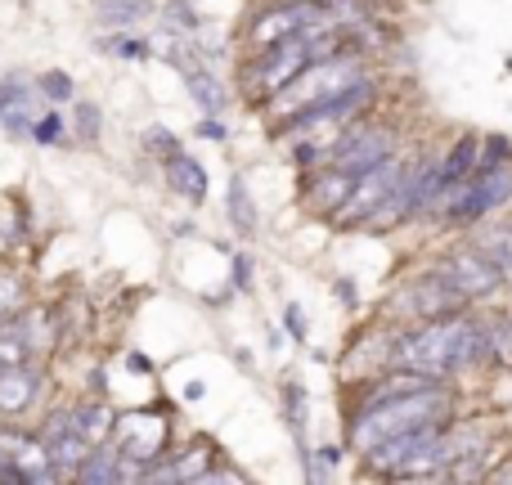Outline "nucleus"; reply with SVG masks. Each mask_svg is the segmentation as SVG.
I'll return each mask as SVG.
<instances>
[{
  "mask_svg": "<svg viewBox=\"0 0 512 485\" xmlns=\"http://www.w3.org/2000/svg\"><path fill=\"white\" fill-rule=\"evenodd\" d=\"M490 360L486 346V319L477 315H441L423 319L418 328L391 337V369H418L427 378H450V373H468Z\"/></svg>",
  "mask_w": 512,
  "mask_h": 485,
  "instance_id": "1",
  "label": "nucleus"
},
{
  "mask_svg": "<svg viewBox=\"0 0 512 485\" xmlns=\"http://www.w3.org/2000/svg\"><path fill=\"white\" fill-rule=\"evenodd\" d=\"M450 418H454V391L441 387V382L423 387V391L391 396V400H373L351 423V450L369 454V450H378L382 441H391V436L418 432V427H432V423H450Z\"/></svg>",
  "mask_w": 512,
  "mask_h": 485,
  "instance_id": "2",
  "label": "nucleus"
},
{
  "mask_svg": "<svg viewBox=\"0 0 512 485\" xmlns=\"http://www.w3.org/2000/svg\"><path fill=\"white\" fill-rule=\"evenodd\" d=\"M360 77H364L360 54H333V59H315L306 72H297L274 99H279V113L292 117V113H301V108L319 104V99L337 95V90L355 86Z\"/></svg>",
  "mask_w": 512,
  "mask_h": 485,
  "instance_id": "3",
  "label": "nucleus"
},
{
  "mask_svg": "<svg viewBox=\"0 0 512 485\" xmlns=\"http://www.w3.org/2000/svg\"><path fill=\"white\" fill-rule=\"evenodd\" d=\"M512 198V162H499V167H477V176H468L441 207L445 225H477L486 221L490 212H499Z\"/></svg>",
  "mask_w": 512,
  "mask_h": 485,
  "instance_id": "4",
  "label": "nucleus"
},
{
  "mask_svg": "<svg viewBox=\"0 0 512 485\" xmlns=\"http://www.w3.org/2000/svg\"><path fill=\"white\" fill-rule=\"evenodd\" d=\"M310 63L315 59H310L306 36H288V41L261 50L248 68H243V95H248V104H270L297 72L310 68Z\"/></svg>",
  "mask_w": 512,
  "mask_h": 485,
  "instance_id": "5",
  "label": "nucleus"
},
{
  "mask_svg": "<svg viewBox=\"0 0 512 485\" xmlns=\"http://www.w3.org/2000/svg\"><path fill=\"white\" fill-rule=\"evenodd\" d=\"M405 167L409 162L400 158V153H391V158H382L378 167H369L364 176H355V185H351V198L342 203V212L333 216V225H364L373 212H378L382 203L391 198V189L400 185V176H405Z\"/></svg>",
  "mask_w": 512,
  "mask_h": 485,
  "instance_id": "6",
  "label": "nucleus"
},
{
  "mask_svg": "<svg viewBox=\"0 0 512 485\" xmlns=\"http://www.w3.org/2000/svg\"><path fill=\"white\" fill-rule=\"evenodd\" d=\"M436 270L450 279V288L459 292L463 301H481V297H495L499 288H504V274H499V265L490 261L481 247H459V252H450V256H441L436 261Z\"/></svg>",
  "mask_w": 512,
  "mask_h": 485,
  "instance_id": "7",
  "label": "nucleus"
},
{
  "mask_svg": "<svg viewBox=\"0 0 512 485\" xmlns=\"http://www.w3.org/2000/svg\"><path fill=\"white\" fill-rule=\"evenodd\" d=\"M400 144V135L391 131V126H351V131H342V140H337L333 149V167L346 171V176H364L369 167H378L382 158H391Z\"/></svg>",
  "mask_w": 512,
  "mask_h": 485,
  "instance_id": "8",
  "label": "nucleus"
},
{
  "mask_svg": "<svg viewBox=\"0 0 512 485\" xmlns=\"http://www.w3.org/2000/svg\"><path fill=\"white\" fill-rule=\"evenodd\" d=\"M113 450L122 459L140 463L144 468V481H149V468L162 459L167 450V423L158 414H126L113 423Z\"/></svg>",
  "mask_w": 512,
  "mask_h": 485,
  "instance_id": "9",
  "label": "nucleus"
},
{
  "mask_svg": "<svg viewBox=\"0 0 512 485\" xmlns=\"http://www.w3.org/2000/svg\"><path fill=\"white\" fill-rule=\"evenodd\" d=\"M36 117H41V90H36V77H27V72H9V77L0 81V126H5V135L23 140V135L32 131Z\"/></svg>",
  "mask_w": 512,
  "mask_h": 485,
  "instance_id": "10",
  "label": "nucleus"
},
{
  "mask_svg": "<svg viewBox=\"0 0 512 485\" xmlns=\"http://www.w3.org/2000/svg\"><path fill=\"white\" fill-rule=\"evenodd\" d=\"M400 306L409 310V319H441V315H454V310H463L468 301L459 297V292L450 288V279H445L441 270L423 274V279H414L405 288V297H400Z\"/></svg>",
  "mask_w": 512,
  "mask_h": 485,
  "instance_id": "11",
  "label": "nucleus"
},
{
  "mask_svg": "<svg viewBox=\"0 0 512 485\" xmlns=\"http://www.w3.org/2000/svg\"><path fill=\"white\" fill-rule=\"evenodd\" d=\"M36 436H41V445L50 450V459H54V468H59V477H72V472L86 463V454L95 450L90 441H81V436L72 432L68 409H63V414H50V418H45Z\"/></svg>",
  "mask_w": 512,
  "mask_h": 485,
  "instance_id": "12",
  "label": "nucleus"
},
{
  "mask_svg": "<svg viewBox=\"0 0 512 485\" xmlns=\"http://www.w3.org/2000/svg\"><path fill=\"white\" fill-rule=\"evenodd\" d=\"M351 185H355V176H346V171H337L333 162H324V171H319V176H310L301 203H306V212L328 216V221H333V216L342 212V203L351 198Z\"/></svg>",
  "mask_w": 512,
  "mask_h": 485,
  "instance_id": "13",
  "label": "nucleus"
},
{
  "mask_svg": "<svg viewBox=\"0 0 512 485\" xmlns=\"http://www.w3.org/2000/svg\"><path fill=\"white\" fill-rule=\"evenodd\" d=\"M216 459H221V454H216V445L207 441V436H198V441L189 445V450H180L176 459H158V463H153V468H149V481H162V485L198 481Z\"/></svg>",
  "mask_w": 512,
  "mask_h": 485,
  "instance_id": "14",
  "label": "nucleus"
},
{
  "mask_svg": "<svg viewBox=\"0 0 512 485\" xmlns=\"http://www.w3.org/2000/svg\"><path fill=\"white\" fill-rule=\"evenodd\" d=\"M45 387V373L32 364H14V369H0V414H23L36 405Z\"/></svg>",
  "mask_w": 512,
  "mask_h": 485,
  "instance_id": "15",
  "label": "nucleus"
},
{
  "mask_svg": "<svg viewBox=\"0 0 512 485\" xmlns=\"http://www.w3.org/2000/svg\"><path fill=\"white\" fill-rule=\"evenodd\" d=\"M176 68H180V77H185L189 99H194V104L203 108L207 117H221V108L230 104V95H225L221 77H216L212 68H203V63H198V59H185V54H180V59H176Z\"/></svg>",
  "mask_w": 512,
  "mask_h": 485,
  "instance_id": "16",
  "label": "nucleus"
},
{
  "mask_svg": "<svg viewBox=\"0 0 512 485\" xmlns=\"http://www.w3.org/2000/svg\"><path fill=\"white\" fill-rule=\"evenodd\" d=\"M68 423H72V432H77L81 441H90V445H108V441H113V423H117V414L104 405V400H77V405L68 409Z\"/></svg>",
  "mask_w": 512,
  "mask_h": 485,
  "instance_id": "17",
  "label": "nucleus"
},
{
  "mask_svg": "<svg viewBox=\"0 0 512 485\" xmlns=\"http://www.w3.org/2000/svg\"><path fill=\"white\" fill-rule=\"evenodd\" d=\"M162 167H167V185L176 189V194L185 198V203H203V198H207V171L198 167V162L189 158L185 149L171 153V158L162 162Z\"/></svg>",
  "mask_w": 512,
  "mask_h": 485,
  "instance_id": "18",
  "label": "nucleus"
},
{
  "mask_svg": "<svg viewBox=\"0 0 512 485\" xmlns=\"http://www.w3.org/2000/svg\"><path fill=\"white\" fill-rule=\"evenodd\" d=\"M72 481H81V485H113V481H122V454H117L113 445H95V450L86 454V463L72 472Z\"/></svg>",
  "mask_w": 512,
  "mask_h": 485,
  "instance_id": "19",
  "label": "nucleus"
},
{
  "mask_svg": "<svg viewBox=\"0 0 512 485\" xmlns=\"http://www.w3.org/2000/svg\"><path fill=\"white\" fill-rule=\"evenodd\" d=\"M95 14H99V23L113 27V32H135V27L153 14V0H99Z\"/></svg>",
  "mask_w": 512,
  "mask_h": 485,
  "instance_id": "20",
  "label": "nucleus"
},
{
  "mask_svg": "<svg viewBox=\"0 0 512 485\" xmlns=\"http://www.w3.org/2000/svg\"><path fill=\"white\" fill-rule=\"evenodd\" d=\"M486 346H490V364L512 369V315L486 319Z\"/></svg>",
  "mask_w": 512,
  "mask_h": 485,
  "instance_id": "21",
  "label": "nucleus"
},
{
  "mask_svg": "<svg viewBox=\"0 0 512 485\" xmlns=\"http://www.w3.org/2000/svg\"><path fill=\"white\" fill-rule=\"evenodd\" d=\"M36 90H41V99H50V104H72V99H77V81L59 68H45L41 77H36Z\"/></svg>",
  "mask_w": 512,
  "mask_h": 485,
  "instance_id": "22",
  "label": "nucleus"
},
{
  "mask_svg": "<svg viewBox=\"0 0 512 485\" xmlns=\"http://www.w3.org/2000/svg\"><path fill=\"white\" fill-rule=\"evenodd\" d=\"M477 247L499 265V274H504V279L512 283V225H508V230H490Z\"/></svg>",
  "mask_w": 512,
  "mask_h": 485,
  "instance_id": "23",
  "label": "nucleus"
},
{
  "mask_svg": "<svg viewBox=\"0 0 512 485\" xmlns=\"http://www.w3.org/2000/svg\"><path fill=\"white\" fill-rule=\"evenodd\" d=\"M230 221L239 225V234H256V212L248 203V185H243V180L230 185Z\"/></svg>",
  "mask_w": 512,
  "mask_h": 485,
  "instance_id": "24",
  "label": "nucleus"
},
{
  "mask_svg": "<svg viewBox=\"0 0 512 485\" xmlns=\"http://www.w3.org/2000/svg\"><path fill=\"white\" fill-rule=\"evenodd\" d=\"M162 23H167L171 36H194L198 32V18L185 0H167V5H162Z\"/></svg>",
  "mask_w": 512,
  "mask_h": 485,
  "instance_id": "25",
  "label": "nucleus"
},
{
  "mask_svg": "<svg viewBox=\"0 0 512 485\" xmlns=\"http://www.w3.org/2000/svg\"><path fill=\"white\" fill-rule=\"evenodd\" d=\"M63 131H68V122H63V113H45V117H36L32 122V131H27V140H36V144H59L63 140Z\"/></svg>",
  "mask_w": 512,
  "mask_h": 485,
  "instance_id": "26",
  "label": "nucleus"
},
{
  "mask_svg": "<svg viewBox=\"0 0 512 485\" xmlns=\"http://www.w3.org/2000/svg\"><path fill=\"white\" fill-rule=\"evenodd\" d=\"M72 108H77V135L86 144H95L99 140V122H104V117H99V108L90 104V99H72Z\"/></svg>",
  "mask_w": 512,
  "mask_h": 485,
  "instance_id": "27",
  "label": "nucleus"
},
{
  "mask_svg": "<svg viewBox=\"0 0 512 485\" xmlns=\"http://www.w3.org/2000/svg\"><path fill=\"white\" fill-rule=\"evenodd\" d=\"M283 405H288V418H292V427H297V436L306 432V387H301L297 378L283 387Z\"/></svg>",
  "mask_w": 512,
  "mask_h": 485,
  "instance_id": "28",
  "label": "nucleus"
},
{
  "mask_svg": "<svg viewBox=\"0 0 512 485\" xmlns=\"http://www.w3.org/2000/svg\"><path fill=\"white\" fill-rule=\"evenodd\" d=\"M144 149H149L153 158H162V162H167L171 153H180V140L167 131V126H149V131H144Z\"/></svg>",
  "mask_w": 512,
  "mask_h": 485,
  "instance_id": "29",
  "label": "nucleus"
},
{
  "mask_svg": "<svg viewBox=\"0 0 512 485\" xmlns=\"http://www.w3.org/2000/svg\"><path fill=\"white\" fill-rule=\"evenodd\" d=\"M333 468H337V450H333V445H328V450L306 454V472H310V481H328V477H333Z\"/></svg>",
  "mask_w": 512,
  "mask_h": 485,
  "instance_id": "30",
  "label": "nucleus"
},
{
  "mask_svg": "<svg viewBox=\"0 0 512 485\" xmlns=\"http://www.w3.org/2000/svg\"><path fill=\"white\" fill-rule=\"evenodd\" d=\"M499 162H512V140L490 135V140L481 144V167H499Z\"/></svg>",
  "mask_w": 512,
  "mask_h": 485,
  "instance_id": "31",
  "label": "nucleus"
},
{
  "mask_svg": "<svg viewBox=\"0 0 512 485\" xmlns=\"http://www.w3.org/2000/svg\"><path fill=\"white\" fill-rule=\"evenodd\" d=\"M108 50H113V54H122V59H144V54H149V41H135V36L117 32L113 41H108Z\"/></svg>",
  "mask_w": 512,
  "mask_h": 485,
  "instance_id": "32",
  "label": "nucleus"
},
{
  "mask_svg": "<svg viewBox=\"0 0 512 485\" xmlns=\"http://www.w3.org/2000/svg\"><path fill=\"white\" fill-rule=\"evenodd\" d=\"M283 324H288V333L297 337V342H306V319H301V306H288V310H283Z\"/></svg>",
  "mask_w": 512,
  "mask_h": 485,
  "instance_id": "33",
  "label": "nucleus"
},
{
  "mask_svg": "<svg viewBox=\"0 0 512 485\" xmlns=\"http://www.w3.org/2000/svg\"><path fill=\"white\" fill-rule=\"evenodd\" d=\"M198 135H203V140H225V135H230V131H225V122H221V117H203V122H198Z\"/></svg>",
  "mask_w": 512,
  "mask_h": 485,
  "instance_id": "34",
  "label": "nucleus"
},
{
  "mask_svg": "<svg viewBox=\"0 0 512 485\" xmlns=\"http://www.w3.org/2000/svg\"><path fill=\"white\" fill-rule=\"evenodd\" d=\"M234 283H239V288H248V261H243V256L234 261Z\"/></svg>",
  "mask_w": 512,
  "mask_h": 485,
  "instance_id": "35",
  "label": "nucleus"
},
{
  "mask_svg": "<svg viewBox=\"0 0 512 485\" xmlns=\"http://www.w3.org/2000/svg\"><path fill=\"white\" fill-rule=\"evenodd\" d=\"M486 481H512V463H508V468H495V472H486Z\"/></svg>",
  "mask_w": 512,
  "mask_h": 485,
  "instance_id": "36",
  "label": "nucleus"
}]
</instances>
